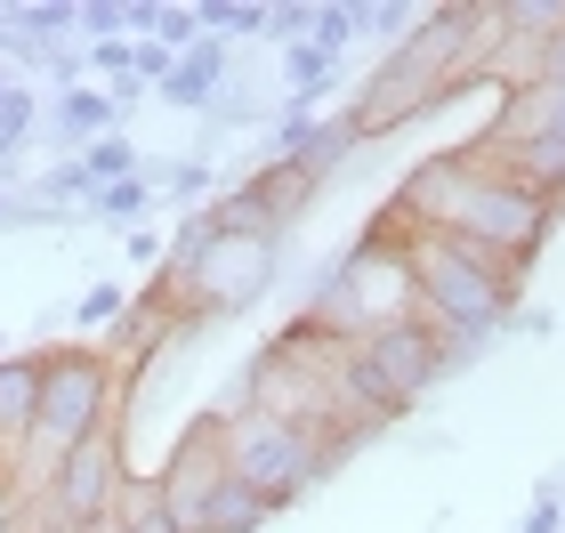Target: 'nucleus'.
Instances as JSON below:
<instances>
[{
  "label": "nucleus",
  "mask_w": 565,
  "mask_h": 533,
  "mask_svg": "<svg viewBox=\"0 0 565 533\" xmlns=\"http://www.w3.org/2000/svg\"><path fill=\"white\" fill-rule=\"evenodd\" d=\"M388 202L420 226V235L469 243V250H484V259L509 267V275H525V267H533V250H542V243H550V226H557L550 202H533V194H518V186H501V178H484V170L452 162V154L413 162V170H404V186H396Z\"/></svg>",
  "instance_id": "f257e3e1"
},
{
  "label": "nucleus",
  "mask_w": 565,
  "mask_h": 533,
  "mask_svg": "<svg viewBox=\"0 0 565 533\" xmlns=\"http://www.w3.org/2000/svg\"><path fill=\"white\" fill-rule=\"evenodd\" d=\"M388 235L404 243V275H413V316L428 323L436 340L452 348V364H469V355L501 332L509 316H518V275L493 267L484 250L469 243H445V235H420L413 218L396 211V202H380V218Z\"/></svg>",
  "instance_id": "f03ea898"
},
{
  "label": "nucleus",
  "mask_w": 565,
  "mask_h": 533,
  "mask_svg": "<svg viewBox=\"0 0 565 533\" xmlns=\"http://www.w3.org/2000/svg\"><path fill=\"white\" fill-rule=\"evenodd\" d=\"M404 316H413V275H404V243L388 226H372L364 243H348L340 259L316 275V299H307V323H323V332H340V340H372Z\"/></svg>",
  "instance_id": "7ed1b4c3"
},
{
  "label": "nucleus",
  "mask_w": 565,
  "mask_h": 533,
  "mask_svg": "<svg viewBox=\"0 0 565 533\" xmlns=\"http://www.w3.org/2000/svg\"><path fill=\"white\" fill-rule=\"evenodd\" d=\"M121 404H130V388L114 380V364L97 348H49L41 355V413H33V437L24 445H41L49 461H65L82 437L121 428Z\"/></svg>",
  "instance_id": "20e7f679"
},
{
  "label": "nucleus",
  "mask_w": 565,
  "mask_h": 533,
  "mask_svg": "<svg viewBox=\"0 0 565 533\" xmlns=\"http://www.w3.org/2000/svg\"><path fill=\"white\" fill-rule=\"evenodd\" d=\"M218 420V413H211ZM218 452H226V477H235V486H250L267 501V510H282V501H299L307 486H316V477L331 469V452L316 445V437H299L291 420H267V413H226L218 420Z\"/></svg>",
  "instance_id": "39448f33"
},
{
  "label": "nucleus",
  "mask_w": 565,
  "mask_h": 533,
  "mask_svg": "<svg viewBox=\"0 0 565 533\" xmlns=\"http://www.w3.org/2000/svg\"><path fill=\"white\" fill-rule=\"evenodd\" d=\"M178 284V308L194 323H218V316H243L259 308L282 275V235H211L186 267H162Z\"/></svg>",
  "instance_id": "423d86ee"
},
{
  "label": "nucleus",
  "mask_w": 565,
  "mask_h": 533,
  "mask_svg": "<svg viewBox=\"0 0 565 533\" xmlns=\"http://www.w3.org/2000/svg\"><path fill=\"white\" fill-rule=\"evenodd\" d=\"M121 493H130V445H121V428H106V437H82L57 461V477H49V510H57L73 533L114 518Z\"/></svg>",
  "instance_id": "0eeeda50"
},
{
  "label": "nucleus",
  "mask_w": 565,
  "mask_h": 533,
  "mask_svg": "<svg viewBox=\"0 0 565 533\" xmlns=\"http://www.w3.org/2000/svg\"><path fill=\"white\" fill-rule=\"evenodd\" d=\"M355 348H364V380H372V396L388 404V413L420 404L436 380L452 372V348L436 340L420 316H404V323H388V332H372V340H355Z\"/></svg>",
  "instance_id": "6e6552de"
},
{
  "label": "nucleus",
  "mask_w": 565,
  "mask_h": 533,
  "mask_svg": "<svg viewBox=\"0 0 565 533\" xmlns=\"http://www.w3.org/2000/svg\"><path fill=\"white\" fill-rule=\"evenodd\" d=\"M153 486H162V501H170V518H178V533H202V518H211V501H218V486H226V452H218V420H194L186 437L170 445V461L153 469Z\"/></svg>",
  "instance_id": "1a4fd4ad"
},
{
  "label": "nucleus",
  "mask_w": 565,
  "mask_h": 533,
  "mask_svg": "<svg viewBox=\"0 0 565 533\" xmlns=\"http://www.w3.org/2000/svg\"><path fill=\"white\" fill-rule=\"evenodd\" d=\"M226 65H235V49L194 41L186 57H170V73L153 82V97H162V106H202V114H211V106H218V89H226Z\"/></svg>",
  "instance_id": "9d476101"
},
{
  "label": "nucleus",
  "mask_w": 565,
  "mask_h": 533,
  "mask_svg": "<svg viewBox=\"0 0 565 533\" xmlns=\"http://www.w3.org/2000/svg\"><path fill=\"white\" fill-rule=\"evenodd\" d=\"M41 413V355H0V461H17V445L33 437Z\"/></svg>",
  "instance_id": "9b49d317"
},
{
  "label": "nucleus",
  "mask_w": 565,
  "mask_h": 533,
  "mask_svg": "<svg viewBox=\"0 0 565 533\" xmlns=\"http://www.w3.org/2000/svg\"><path fill=\"white\" fill-rule=\"evenodd\" d=\"M243 186L259 194V211H267L275 226H291L307 202L323 194V178H316V170H299V162H250V170H243Z\"/></svg>",
  "instance_id": "f8f14e48"
},
{
  "label": "nucleus",
  "mask_w": 565,
  "mask_h": 533,
  "mask_svg": "<svg viewBox=\"0 0 565 533\" xmlns=\"http://www.w3.org/2000/svg\"><path fill=\"white\" fill-rule=\"evenodd\" d=\"M49 130H57V138H106V130H121V114H114V97L106 89H57V97H49Z\"/></svg>",
  "instance_id": "ddd939ff"
},
{
  "label": "nucleus",
  "mask_w": 565,
  "mask_h": 533,
  "mask_svg": "<svg viewBox=\"0 0 565 533\" xmlns=\"http://www.w3.org/2000/svg\"><path fill=\"white\" fill-rule=\"evenodd\" d=\"M348 41H364V0H331V9L316 0V24H307V49H323V57L340 65V49H348Z\"/></svg>",
  "instance_id": "4468645a"
},
{
  "label": "nucleus",
  "mask_w": 565,
  "mask_h": 533,
  "mask_svg": "<svg viewBox=\"0 0 565 533\" xmlns=\"http://www.w3.org/2000/svg\"><path fill=\"white\" fill-rule=\"evenodd\" d=\"M267 518H275L267 501L250 493V486H235V477H226V486H218V501H211V518H202V533H259Z\"/></svg>",
  "instance_id": "2eb2a0df"
},
{
  "label": "nucleus",
  "mask_w": 565,
  "mask_h": 533,
  "mask_svg": "<svg viewBox=\"0 0 565 533\" xmlns=\"http://www.w3.org/2000/svg\"><path fill=\"white\" fill-rule=\"evenodd\" d=\"M138 146H130V130H106V138H89L82 146V170H89V186H114V178H138Z\"/></svg>",
  "instance_id": "dca6fc26"
},
{
  "label": "nucleus",
  "mask_w": 565,
  "mask_h": 533,
  "mask_svg": "<svg viewBox=\"0 0 565 533\" xmlns=\"http://www.w3.org/2000/svg\"><path fill=\"white\" fill-rule=\"evenodd\" d=\"M130 533H178V518H170V501H162V486L153 477H130V493H121V510H114Z\"/></svg>",
  "instance_id": "f3484780"
},
{
  "label": "nucleus",
  "mask_w": 565,
  "mask_h": 533,
  "mask_svg": "<svg viewBox=\"0 0 565 533\" xmlns=\"http://www.w3.org/2000/svg\"><path fill=\"white\" fill-rule=\"evenodd\" d=\"M121 316H130V291H121L114 275H106V284H89V299L73 308V323H82V332H114Z\"/></svg>",
  "instance_id": "a211bd4d"
},
{
  "label": "nucleus",
  "mask_w": 565,
  "mask_h": 533,
  "mask_svg": "<svg viewBox=\"0 0 565 533\" xmlns=\"http://www.w3.org/2000/svg\"><path fill=\"white\" fill-rule=\"evenodd\" d=\"M146 202H153L146 178H114V186H97V194H89V218H114V226H121V218H138Z\"/></svg>",
  "instance_id": "6ab92c4d"
},
{
  "label": "nucleus",
  "mask_w": 565,
  "mask_h": 533,
  "mask_svg": "<svg viewBox=\"0 0 565 533\" xmlns=\"http://www.w3.org/2000/svg\"><path fill=\"white\" fill-rule=\"evenodd\" d=\"M73 24H82V33H89V49H97V41H121L130 9H121V0H82V9H73Z\"/></svg>",
  "instance_id": "aec40b11"
},
{
  "label": "nucleus",
  "mask_w": 565,
  "mask_h": 533,
  "mask_svg": "<svg viewBox=\"0 0 565 533\" xmlns=\"http://www.w3.org/2000/svg\"><path fill=\"white\" fill-rule=\"evenodd\" d=\"M211 130H259V97L226 82V89H218V106H211Z\"/></svg>",
  "instance_id": "412c9836"
},
{
  "label": "nucleus",
  "mask_w": 565,
  "mask_h": 533,
  "mask_svg": "<svg viewBox=\"0 0 565 533\" xmlns=\"http://www.w3.org/2000/svg\"><path fill=\"white\" fill-rule=\"evenodd\" d=\"M307 24H316V0H282V9H267V41H307Z\"/></svg>",
  "instance_id": "4be33fe9"
},
{
  "label": "nucleus",
  "mask_w": 565,
  "mask_h": 533,
  "mask_svg": "<svg viewBox=\"0 0 565 533\" xmlns=\"http://www.w3.org/2000/svg\"><path fill=\"white\" fill-rule=\"evenodd\" d=\"M518 533H565V493H557V477H550L542 493H533V510H525Z\"/></svg>",
  "instance_id": "5701e85b"
},
{
  "label": "nucleus",
  "mask_w": 565,
  "mask_h": 533,
  "mask_svg": "<svg viewBox=\"0 0 565 533\" xmlns=\"http://www.w3.org/2000/svg\"><path fill=\"white\" fill-rule=\"evenodd\" d=\"M501 332H525V340H550V332H557V323H550L542 308H518V316H509V323H501Z\"/></svg>",
  "instance_id": "b1692460"
},
{
  "label": "nucleus",
  "mask_w": 565,
  "mask_h": 533,
  "mask_svg": "<svg viewBox=\"0 0 565 533\" xmlns=\"http://www.w3.org/2000/svg\"><path fill=\"white\" fill-rule=\"evenodd\" d=\"M130 259H138V267H162V235H153V226H138V235H130Z\"/></svg>",
  "instance_id": "393cba45"
},
{
  "label": "nucleus",
  "mask_w": 565,
  "mask_h": 533,
  "mask_svg": "<svg viewBox=\"0 0 565 533\" xmlns=\"http://www.w3.org/2000/svg\"><path fill=\"white\" fill-rule=\"evenodd\" d=\"M542 82H550V89H565V33L542 49Z\"/></svg>",
  "instance_id": "a878e982"
},
{
  "label": "nucleus",
  "mask_w": 565,
  "mask_h": 533,
  "mask_svg": "<svg viewBox=\"0 0 565 533\" xmlns=\"http://www.w3.org/2000/svg\"><path fill=\"white\" fill-rule=\"evenodd\" d=\"M0 226H17V194L9 186H0Z\"/></svg>",
  "instance_id": "bb28decb"
},
{
  "label": "nucleus",
  "mask_w": 565,
  "mask_h": 533,
  "mask_svg": "<svg viewBox=\"0 0 565 533\" xmlns=\"http://www.w3.org/2000/svg\"><path fill=\"white\" fill-rule=\"evenodd\" d=\"M82 533H130V525H121V518H97V525H82Z\"/></svg>",
  "instance_id": "cd10ccee"
},
{
  "label": "nucleus",
  "mask_w": 565,
  "mask_h": 533,
  "mask_svg": "<svg viewBox=\"0 0 565 533\" xmlns=\"http://www.w3.org/2000/svg\"><path fill=\"white\" fill-rule=\"evenodd\" d=\"M0 355H9V332H0Z\"/></svg>",
  "instance_id": "c85d7f7f"
}]
</instances>
